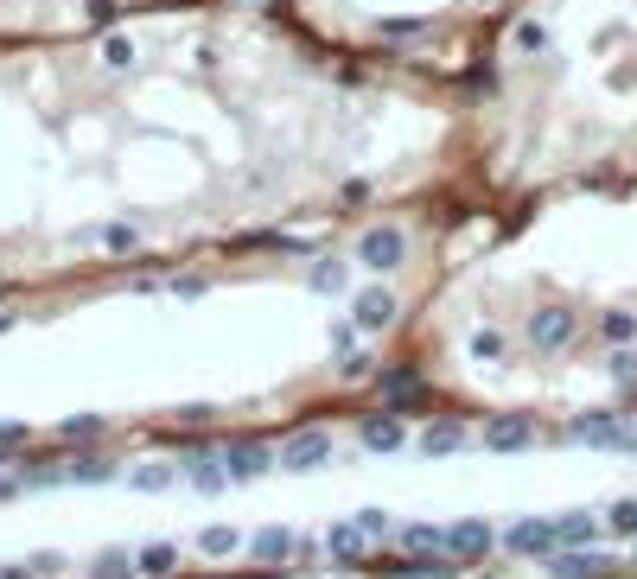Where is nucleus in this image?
<instances>
[{"instance_id": "1", "label": "nucleus", "mask_w": 637, "mask_h": 579, "mask_svg": "<svg viewBox=\"0 0 637 579\" xmlns=\"http://www.w3.org/2000/svg\"><path fill=\"white\" fill-rule=\"evenodd\" d=\"M504 548L510 554H542V560H555L567 541H561V522H542V516H523L516 529L504 535Z\"/></svg>"}, {"instance_id": "2", "label": "nucleus", "mask_w": 637, "mask_h": 579, "mask_svg": "<svg viewBox=\"0 0 637 579\" xmlns=\"http://www.w3.org/2000/svg\"><path fill=\"white\" fill-rule=\"evenodd\" d=\"M529 338H536V350H567L574 344V306H542L529 319Z\"/></svg>"}, {"instance_id": "3", "label": "nucleus", "mask_w": 637, "mask_h": 579, "mask_svg": "<svg viewBox=\"0 0 637 579\" xmlns=\"http://www.w3.org/2000/svg\"><path fill=\"white\" fill-rule=\"evenodd\" d=\"M491 548H497L491 522H459V529H446V554H459V560H485Z\"/></svg>"}, {"instance_id": "4", "label": "nucleus", "mask_w": 637, "mask_h": 579, "mask_svg": "<svg viewBox=\"0 0 637 579\" xmlns=\"http://www.w3.org/2000/svg\"><path fill=\"white\" fill-rule=\"evenodd\" d=\"M574 440L580 446H625V452H637V440H631V433H618L612 414H580L574 420Z\"/></svg>"}, {"instance_id": "5", "label": "nucleus", "mask_w": 637, "mask_h": 579, "mask_svg": "<svg viewBox=\"0 0 637 579\" xmlns=\"http://www.w3.org/2000/svg\"><path fill=\"white\" fill-rule=\"evenodd\" d=\"M332 459V433H300L294 446H281V471H313Z\"/></svg>"}, {"instance_id": "6", "label": "nucleus", "mask_w": 637, "mask_h": 579, "mask_svg": "<svg viewBox=\"0 0 637 579\" xmlns=\"http://www.w3.org/2000/svg\"><path fill=\"white\" fill-rule=\"evenodd\" d=\"M357 255H364L370 268H402V261H408V236L402 230H370Z\"/></svg>"}, {"instance_id": "7", "label": "nucleus", "mask_w": 637, "mask_h": 579, "mask_svg": "<svg viewBox=\"0 0 637 579\" xmlns=\"http://www.w3.org/2000/svg\"><path fill=\"white\" fill-rule=\"evenodd\" d=\"M357 325H364V331L395 325V293L389 287H364V293H357Z\"/></svg>"}, {"instance_id": "8", "label": "nucleus", "mask_w": 637, "mask_h": 579, "mask_svg": "<svg viewBox=\"0 0 637 579\" xmlns=\"http://www.w3.org/2000/svg\"><path fill=\"white\" fill-rule=\"evenodd\" d=\"M529 440H536V427H529L523 414H510V420H497V427H485V446H491V452H523Z\"/></svg>"}, {"instance_id": "9", "label": "nucleus", "mask_w": 637, "mask_h": 579, "mask_svg": "<svg viewBox=\"0 0 637 579\" xmlns=\"http://www.w3.org/2000/svg\"><path fill=\"white\" fill-rule=\"evenodd\" d=\"M217 459H223V471H230V478H255V471L274 465V452H268V446H223Z\"/></svg>"}, {"instance_id": "10", "label": "nucleus", "mask_w": 637, "mask_h": 579, "mask_svg": "<svg viewBox=\"0 0 637 579\" xmlns=\"http://www.w3.org/2000/svg\"><path fill=\"white\" fill-rule=\"evenodd\" d=\"M402 440H408V433H402V420H395V414H370L364 420V446L370 452H395Z\"/></svg>"}, {"instance_id": "11", "label": "nucleus", "mask_w": 637, "mask_h": 579, "mask_svg": "<svg viewBox=\"0 0 637 579\" xmlns=\"http://www.w3.org/2000/svg\"><path fill=\"white\" fill-rule=\"evenodd\" d=\"M294 554H300L294 529H262V535H255V560H262V567H274V560H294Z\"/></svg>"}, {"instance_id": "12", "label": "nucleus", "mask_w": 637, "mask_h": 579, "mask_svg": "<svg viewBox=\"0 0 637 579\" xmlns=\"http://www.w3.org/2000/svg\"><path fill=\"white\" fill-rule=\"evenodd\" d=\"M555 573L561 579H606L612 560L606 554H555Z\"/></svg>"}, {"instance_id": "13", "label": "nucleus", "mask_w": 637, "mask_h": 579, "mask_svg": "<svg viewBox=\"0 0 637 579\" xmlns=\"http://www.w3.org/2000/svg\"><path fill=\"white\" fill-rule=\"evenodd\" d=\"M185 478H192L204 497H217V490L230 484V471H223V459H198V452H192V459H185Z\"/></svg>"}, {"instance_id": "14", "label": "nucleus", "mask_w": 637, "mask_h": 579, "mask_svg": "<svg viewBox=\"0 0 637 579\" xmlns=\"http://www.w3.org/2000/svg\"><path fill=\"white\" fill-rule=\"evenodd\" d=\"M466 446V427H459V420H434V427L421 433V452L427 459H434V452H459Z\"/></svg>"}, {"instance_id": "15", "label": "nucleus", "mask_w": 637, "mask_h": 579, "mask_svg": "<svg viewBox=\"0 0 637 579\" xmlns=\"http://www.w3.org/2000/svg\"><path fill=\"white\" fill-rule=\"evenodd\" d=\"M593 535H599V516H593V510H574V516H561V541H567V548H587Z\"/></svg>"}, {"instance_id": "16", "label": "nucleus", "mask_w": 637, "mask_h": 579, "mask_svg": "<svg viewBox=\"0 0 637 579\" xmlns=\"http://www.w3.org/2000/svg\"><path fill=\"white\" fill-rule=\"evenodd\" d=\"M357 535H364V522H332V529H325V548L338 560H357Z\"/></svg>"}, {"instance_id": "17", "label": "nucleus", "mask_w": 637, "mask_h": 579, "mask_svg": "<svg viewBox=\"0 0 637 579\" xmlns=\"http://www.w3.org/2000/svg\"><path fill=\"white\" fill-rule=\"evenodd\" d=\"M402 541H408L415 554H440V548H446V529H434V522H408Z\"/></svg>"}, {"instance_id": "18", "label": "nucleus", "mask_w": 637, "mask_h": 579, "mask_svg": "<svg viewBox=\"0 0 637 579\" xmlns=\"http://www.w3.org/2000/svg\"><path fill=\"white\" fill-rule=\"evenodd\" d=\"M351 287V268H344V261H319L313 268V293H344Z\"/></svg>"}, {"instance_id": "19", "label": "nucleus", "mask_w": 637, "mask_h": 579, "mask_svg": "<svg viewBox=\"0 0 637 579\" xmlns=\"http://www.w3.org/2000/svg\"><path fill=\"white\" fill-rule=\"evenodd\" d=\"M172 478H179V465H134V471H128L134 490H166Z\"/></svg>"}, {"instance_id": "20", "label": "nucleus", "mask_w": 637, "mask_h": 579, "mask_svg": "<svg viewBox=\"0 0 637 579\" xmlns=\"http://www.w3.org/2000/svg\"><path fill=\"white\" fill-rule=\"evenodd\" d=\"M134 560H141V573H172L179 567V548H172V541H153V548H141Z\"/></svg>"}, {"instance_id": "21", "label": "nucleus", "mask_w": 637, "mask_h": 579, "mask_svg": "<svg viewBox=\"0 0 637 579\" xmlns=\"http://www.w3.org/2000/svg\"><path fill=\"white\" fill-rule=\"evenodd\" d=\"M236 541H243V535H236V529H223V522H217V529H204V535H198V548L211 554V560H223V554H236Z\"/></svg>"}, {"instance_id": "22", "label": "nucleus", "mask_w": 637, "mask_h": 579, "mask_svg": "<svg viewBox=\"0 0 637 579\" xmlns=\"http://www.w3.org/2000/svg\"><path fill=\"white\" fill-rule=\"evenodd\" d=\"M599 338H606V344H631V338H637L631 312H606V325H599Z\"/></svg>"}, {"instance_id": "23", "label": "nucleus", "mask_w": 637, "mask_h": 579, "mask_svg": "<svg viewBox=\"0 0 637 579\" xmlns=\"http://www.w3.org/2000/svg\"><path fill=\"white\" fill-rule=\"evenodd\" d=\"M128 567H141V560H128L122 548H109V554H102V560H96V573H102V579H122Z\"/></svg>"}, {"instance_id": "24", "label": "nucleus", "mask_w": 637, "mask_h": 579, "mask_svg": "<svg viewBox=\"0 0 637 579\" xmlns=\"http://www.w3.org/2000/svg\"><path fill=\"white\" fill-rule=\"evenodd\" d=\"M612 529H618V535H637V497L612 503Z\"/></svg>"}, {"instance_id": "25", "label": "nucleus", "mask_w": 637, "mask_h": 579, "mask_svg": "<svg viewBox=\"0 0 637 579\" xmlns=\"http://www.w3.org/2000/svg\"><path fill=\"white\" fill-rule=\"evenodd\" d=\"M102 242H109V249H115V255H128V249H134V242H141V236H134V230H128V223H109V230H102Z\"/></svg>"}, {"instance_id": "26", "label": "nucleus", "mask_w": 637, "mask_h": 579, "mask_svg": "<svg viewBox=\"0 0 637 579\" xmlns=\"http://www.w3.org/2000/svg\"><path fill=\"white\" fill-rule=\"evenodd\" d=\"M472 357H504V338H497V331H478V338H472Z\"/></svg>"}, {"instance_id": "27", "label": "nucleus", "mask_w": 637, "mask_h": 579, "mask_svg": "<svg viewBox=\"0 0 637 579\" xmlns=\"http://www.w3.org/2000/svg\"><path fill=\"white\" fill-rule=\"evenodd\" d=\"M109 471H115L109 459H83V465H71V478H77V484H90V478H109Z\"/></svg>"}, {"instance_id": "28", "label": "nucleus", "mask_w": 637, "mask_h": 579, "mask_svg": "<svg viewBox=\"0 0 637 579\" xmlns=\"http://www.w3.org/2000/svg\"><path fill=\"white\" fill-rule=\"evenodd\" d=\"M96 427H102L96 414H83V420H64V433H71V440H96Z\"/></svg>"}, {"instance_id": "29", "label": "nucleus", "mask_w": 637, "mask_h": 579, "mask_svg": "<svg viewBox=\"0 0 637 579\" xmlns=\"http://www.w3.org/2000/svg\"><path fill=\"white\" fill-rule=\"evenodd\" d=\"M357 522H364V529H376V535H402V529H395V522H389L383 510H370V516H357Z\"/></svg>"}, {"instance_id": "30", "label": "nucleus", "mask_w": 637, "mask_h": 579, "mask_svg": "<svg viewBox=\"0 0 637 579\" xmlns=\"http://www.w3.org/2000/svg\"><path fill=\"white\" fill-rule=\"evenodd\" d=\"M26 440V427H20V420H0V446H20Z\"/></svg>"}, {"instance_id": "31", "label": "nucleus", "mask_w": 637, "mask_h": 579, "mask_svg": "<svg viewBox=\"0 0 637 579\" xmlns=\"http://www.w3.org/2000/svg\"><path fill=\"white\" fill-rule=\"evenodd\" d=\"M7 319H13V312H0V331H7Z\"/></svg>"}]
</instances>
